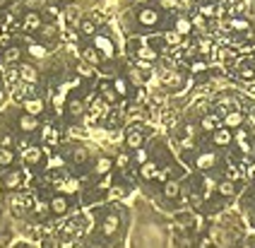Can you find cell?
<instances>
[{"label": "cell", "instance_id": "56", "mask_svg": "<svg viewBox=\"0 0 255 248\" xmlns=\"http://www.w3.org/2000/svg\"><path fill=\"white\" fill-rule=\"evenodd\" d=\"M53 2H58V0H53Z\"/></svg>", "mask_w": 255, "mask_h": 248}, {"label": "cell", "instance_id": "23", "mask_svg": "<svg viewBox=\"0 0 255 248\" xmlns=\"http://www.w3.org/2000/svg\"><path fill=\"white\" fill-rule=\"evenodd\" d=\"M19 77H22L24 82H31V85H34V82L39 80V70H36L34 65H22V68H19Z\"/></svg>", "mask_w": 255, "mask_h": 248}, {"label": "cell", "instance_id": "19", "mask_svg": "<svg viewBox=\"0 0 255 248\" xmlns=\"http://www.w3.org/2000/svg\"><path fill=\"white\" fill-rule=\"evenodd\" d=\"M156 171H159V166H156L154 161H144V164H140V176L144 178V181H152V178H156Z\"/></svg>", "mask_w": 255, "mask_h": 248}, {"label": "cell", "instance_id": "5", "mask_svg": "<svg viewBox=\"0 0 255 248\" xmlns=\"http://www.w3.org/2000/svg\"><path fill=\"white\" fill-rule=\"evenodd\" d=\"M195 166H198L200 171H212L214 166H217V154L214 152H200L198 157H195Z\"/></svg>", "mask_w": 255, "mask_h": 248}, {"label": "cell", "instance_id": "9", "mask_svg": "<svg viewBox=\"0 0 255 248\" xmlns=\"http://www.w3.org/2000/svg\"><path fill=\"white\" fill-rule=\"evenodd\" d=\"M43 161V149L41 147H27L24 149V164L27 166H36Z\"/></svg>", "mask_w": 255, "mask_h": 248}, {"label": "cell", "instance_id": "12", "mask_svg": "<svg viewBox=\"0 0 255 248\" xmlns=\"http://www.w3.org/2000/svg\"><path fill=\"white\" fill-rule=\"evenodd\" d=\"M19 183H22V171H17V169L7 171V174H5V178H2V186H5L7 190L19 188Z\"/></svg>", "mask_w": 255, "mask_h": 248}, {"label": "cell", "instance_id": "22", "mask_svg": "<svg viewBox=\"0 0 255 248\" xmlns=\"http://www.w3.org/2000/svg\"><path fill=\"white\" fill-rule=\"evenodd\" d=\"M224 125L231 128V130H234V128H239V125H243V114L241 111H229L227 116H224Z\"/></svg>", "mask_w": 255, "mask_h": 248}, {"label": "cell", "instance_id": "16", "mask_svg": "<svg viewBox=\"0 0 255 248\" xmlns=\"http://www.w3.org/2000/svg\"><path fill=\"white\" fill-rule=\"evenodd\" d=\"M24 111H27L29 116H41L43 114V102L41 99H36V97H34V99H27V102H24Z\"/></svg>", "mask_w": 255, "mask_h": 248}, {"label": "cell", "instance_id": "27", "mask_svg": "<svg viewBox=\"0 0 255 248\" xmlns=\"http://www.w3.org/2000/svg\"><path fill=\"white\" fill-rule=\"evenodd\" d=\"M68 114H70L72 118H80L85 114V104L80 102V99H70V102H68Z\"/></svg>", "mask_w": 255, "mask_h": 248}, {"label": "cell", "instance_id": "13", "mask_svg": "<svg viewBox=\"0 0 255 248\" xmlns=\"http://www.w3.org/2000/svg\"><path fill=\"white\" fill-rule=\"evenodd\" d=\"M164 85H166V87L178 89V87H183L185 85V77L181 73H176V70H169V73L164 75Z\"/></svg>", "mask_w": 255, "mask_h": 248}, {"label": "cell", "instance_id": "50", "mask_svg": "<svg viewBox=\"0 0 255 248\" xmlns=\"http://www.w3.org/2000/svg\"><path fill=\"white\" fill-rule=\"evenodd\" d=\"M246 94H248L251 99H255V82H251V85L246 87Z\"/></svg>", "mask_w": 255, "mask_h": 248}, {"label": "cell", "instance_id": "47", "mask_svg": "<svg viewBox=\"0 0 255 248\" xmlns=\"http://www.w3.org/2000/svg\"><path fill=\"white\" fill-rule=\"evenodd\" d=\"M200 15H202V17H212L214 15V5H202Z\"/></svg>", "mask_w": 255, "mask_h": 248}, {"label": "cell", "instance_id": "3", "mask_svg": "<svg viewBox=\"0 0 255 248\" xmlns=\"http://www.w3.org/2000/svg\"><path fill=\"white\" fill-rule=\"evenodd\" d=\"M48 210H51V215H58V217H60V215H65V212L70 210V200H68V195H63V193H60V195H53V198H51V203H48Z\"/></svg>", "mask_w": 255, "mask_h": 248}, {"label": "cell", "instance_id": "7", "mask_svg": "<svg viewBox=\"0 0 255 248\" xmlns=\"http://www.w3.org/2000/svg\"><path fill=\"white\" fill-rule=\"evenodd\" d=\"M210 236H212V241H214V244H217L219 248H229L231 244H234L231 234H229V232H222V227H212Z\"/></svg>", "mask_w": 255, "mask_h": 248}, {"label": "cell", "instance_id": "38", "mask_svg": "<svg viewBox=\"0 0 255 248\" xmlns=\"http://www.w3.org/2000/svg\"><path fill=\"white\" fill-rule=\"evenodd\" d=\"M114 89H116V94H118V97H128V80L126 77H116Z\"/></svg>", "mask_w": 255, "mask_h": 248}, {"label": "cell", "instance_id": "48", "mask_svg": "<svg viewBox=\"0 0 255 248\" xmlns=\"http://www.w3.org/2000/svg\"><path fill=\"white\" fill-rule=\"evenodd\" d=\"M34 210H36L39 215H43V212H51V210H48V203H36V207H34Z\"/></svg>", "mask_w": 255, "mask_h": 248}, {"label": "cell", "instance_id": "40", "mask_svg": "<svg viewBox=\"0 0 255 248\" xmlns=\"http://www.w3.org/2000/svg\"><path fill=\"white\" fill-rule=\"evenodd\" d=\"M65 17H68V22H72V24H80V10L77 7H68V12H65Z\"/></svg>", "mask_w": 255, "mask_h": 248}, {"label": "cell", "instance_id": "36", "mask_svg": "<svg viewBox=\"0 0 255 248\" xmlns=\"http://www.w3.org/2000/svg\"><path fill=\"white\" fill-rule=\"evenodd\" d=\"M29 56L34 60H41V58H46V46H41V44H29Z\"/></svg>", "mask_w": 255, "mask_h": 248}, {"label": "cell", "instance_id": "37", "mask_svg": "<svg viewBox=\"0 0 255 248\" xmlns=\"http://www.w3.org/2000/svg\"><path fill=\"white\" fill-rule=\"evenodd\" d=\"M111 169H114V161H111V159H106V157H104V159L97 161V169H94V171H97L99 176H106L109 171H111Z\"/></svg>", "mask_w": 255, "mask_h": 248}, {"label": "cell", "instance_id": "31", "mask_svg": "<svg viewBox=\"0 0 255 248\" xmlns=\"http://www.w3.org/2000/svg\"><path fill=\"white\" fill-rule=\"evenodd\" d=\"M24 203H27V200H24V198H22L19 193H12V195H10V207H12L14 215H22V210H24Z\"/></svg>", "mask_w": 255, "mask_h": 248}, {"label": "cell", "instance_id": "45", "mask_svg": "<svg viewBox=\"0 0 255 248\" xmlns=\"http://www.w3.org/2000/svg\"><path fill=\"white\" fill-rule=\"evenodd\" d=\"M43 5V0H24V7H29V10H39Z\"/></svg>", "mask_w": 255, "mask_h": 248}, {"label": "cell", "instance_id": "49", "mask_svg": "<svg viewBox=\"0 0 255 248\" xmlns=\"http://www.w3.org/2000/svg\"><path fill=\"white\" fill-rule=\"evenodd\" d=\"M80 75H85V77H92V65L87 68V63H82V65H80Z\"/></svg>", "mask_w": 255, "mask_h": 248}, {"label": "cell", "instance_id": "17", "mask_svg": "<svg viewBox=\"0 0 255 248\" xmlns=\"http://www.w3.org/2000/svg\"><path fill=\"white\" fill-rule=\"evenodd\" d=\"M82 58H85V63H89V65L94 68V65L101 63V53L94 48V46H87V48H82Z\"/></svg>", "mask_w": 255, "mask_h": 248}, {"label": "cell", "instance_id": "30", "mask_svg": "<svg viewBox=\"0 0 255 248\" xmlns=\"http://www.w3.org/2000/svg\"><path fill=\"white\" fill-rule=\"evenodd\" d=\"M12 161H14V149L0 145V166H10Z\"/></svg>", "mask_w": 255, "mask_h": 248}, {"label": "cell", "instance_id": "15", "mask_svg": "<svg viewBox=\"0 0 255 248\" xmlns=\"http://www.w3.org/2000/svg\"><path fill=\"white\" fill-rule=\"evenodd\" d=\"M234 140H236V145L241 147V152H246V154H251V152H253V145H251L248 130H239L236 135H234Z\"/></svg>", "mask_w": 255, "mask_h": 248}, {"label": "cell", "instance_id": "53", "mask_svg": "<svg viewBox=\"0 0 255 248\" xmlns=\"http://www.w3.org/2000/svg\"><path fill=\"white\" fill-rule=\"evenodd\" d=\"M2 99H5V92H2V89H0V104H2Z\"/></svg>", "mask_w": 255, "mask_h": 248}, {"label": "cell", "instance_id": "21", "mask_svg": "<svg viewBox=\"0 0 255 248\" xmlns=\"http://www.w3.org/2000/svg\"><path fill=\"white\" fill-rule=\"evenodd\" d=\"M70 157L75 164H87L89 161V149L82 145H77V147H72V152H70Z\"/></svg>", "mask_w": 255, "mask_h": 248}, {"label": "cell", "instance_id": "55", "mask_svg": "<svg viewBox=\"0 0 255 248\" xmlns=\"http://www.w3.org/2000/svg\"><path fill=\"white\" fill-rule=\"evenodd\" d=\"M140 2H149V0H140Z\"/></svg>", "mask_w": 255, "mask_h": 248}, {"label": "cell", "instance_id": "24", "mask_svg": "<svg viewBox=\"0 0 255 248\" xmlns=\"http://www.w3.org/2000/svg\"><path fill=\"white\" fill-rule=\"evenodd\" d=\"M80 188V183H77V178H63L60 183H58V190L63 193V195H68V193H75V190Z\"/></svg>", "mask_w": 255, "mask_h": 248}, {"label": "cell", "instance_id": "43", "mask_svg": "<svg viewBox=\"0 0 255 248\" xmlns=\"http://www.w3.org/2000/svg\"><path fill=\"white\" fill-rule=\"evenodd\" d=\"M58 140V132L53 130V128H46V132H43V142H56Z\"/></svg>", "mask_w": 255, "mask_h": 248}, {"label": "cell", "instance_id": "25", "mask_svg": "<svg viewBox=\"0 0 255 248\" xmlns=\"http://www.w3.org/2000/svg\"><path fill=\"white\" fill-rule=\"evenodd\" d=\"M217 193H219L222 198H231V195H236V186H234L231 181H219V183H217Z\"/></svg>", "mask_w": 255, "mask_h": 248}, {"label": "cell", "instance_id": "20", "mask_svg": "<svg viewBox=\"0 0 255 248\" xmlns=\"http://www.w3.org/2000/svg\"><path fill=\"white\" fill-rule=\"evenodd\" d=\"M200 128L205 132H214L217 128H219V118L214 116V114H207V116H202V121H200Z\"/></svg>", "mask_w": 255, "mask_h": 248}, {"label": "cell", "instance_id": "2", "mask_svg": "<svg viewBox=\"0 0 255 248\" xmlns=\"http://www.w3.org/2000/svg\"><path fill=\"white\" fill-rule=\"evenodd\" d=\"M159 19H161V15H159V10L156 7H142L140 12H137V22H140L142 27H156L159 24Z\"/></svg>", "mask_w": 255, "mask_h": 248}, {"label": "cell", "instance_id": "32", "mask_svg": "<svg viewBox=\"0 0 255 248\" xmlns=\"http://www.w3.org/2000/svg\"><path fill=\"white\" fill-rule=\"evenodd\" d=\"M80 31H82L85 36H94V34H97V24H94L89 17H85V19H80Z\"/></svg>", "mask_w": 255, "mask_h": 248}, {"label": "cell", "instance_id": "14", "mask_svg": "<svg viewBox=\"0 0 255 248\" xmlns=\"http://www.w3.org/2000/svg\"><path fill=\"white\" fill-rule=\"evenodd\" d=\"M126 145H128V149H140L144 145V135L140 130H130L126 135Z\"/></svg>", "mask_w": 255, "mask_h": 248}, {"label": "cell", "instance_id": "35", "mask_svg": "<svg viewBox=\"0 0 255 248\" xmlns=\"http://www.w3.org/2000/svg\"><path fill=\"white\" fill-rule=\"evenodd\" d=\"M181 41H183V36H181L176 29H171L164 34V44L166 46H181Z\"/></svg>", "mask_w": 255, "mask_h": 248}, {"label": "cell", "instance_id": "46", "mask_svg": "<svg viewBox=\"0 0 255 248\" xmlns=\"http://www.w3.org/2000/svg\"><path fill=\"white\" fill-rule=\"evenodd\" d=\"M135 161H137V164H144V161H147V152H144V149H135Z\"/></svg>", "mask_w": 255, "mask_h": 248}, {"label": "cell", "instance_id": "4", "mask_svg": "<svg viewBox=\"0 0 255 248\" xmlns=\"http://www.w3.org/2000/svg\"><path fill=\"white\" fill-rule=\"evenodd\" d=\"M41 27H43L41 15H39L36 10H29L27 15H24V19H22V29L24 31H39Z\"/></svg>", "mask_w": 255, "mask_h": 248}, {"label": "cell", "instance_id": "51", "mask_svg": "<svg viewBox=\"0 0 255 248\" xmlns=\"http://www.w3.org/2000/svg\"><path fill=\"white\" fill-rule=\"evenodd\" d=\"M200 70H205V63H195L193 65V73H200Z\"/></svg>", "mask_w": 255, "mask_h": 248}, {"label": "cell", "instance_id": "10", "mask_svg": "<svg viewBox=\"0 0 255 248\" xmlns=\"http://www.w3.org/2000/svg\"><path fill=\"white\" fill-rule=\"evenodd\" d=\"M118 227H121V219L116 217V215H106L104 222H101V232H104V236H114V234L118 232Z\"/></svg>", "mask_w": 255, "mask_h": 248}, {"label": "cell", "instance_id": "52", "mask_svg": "<svg viewBox=\"0 0 255 248\" xmlns=\"http://www.w3.org/2000/svg\"><path fill=\"white\" fill-rule=\"evenodd\" d=\"M51 164H53V166H63V159H60V157H56V159H51Z\"/></svg>", "mask_w": 255, "mask_h": 248}, {"label": "cell", "instance_id": "8", "mask_svg": "<svg viewBox=\"0 0 255 248\" xmlns=\"http://www.w3.org/2000/svg\"><path fill=\"white\" fill-rule=\"evenodd\" d=\"M17 125H19L22 132H34V130H39V118L29 116V114H22V116L17 118Z\"/></svg>", "mask_w": 255, "mask_h": 248}, {"label": "cell", "instance_id": "28", "mask_svg": "<svg viewBox=\"0 0 255 248\" xmlns=\"http://www.w3.org/2000/svg\"><path fill=\"white\" fill-rule=\"evenodd\" d=\"M229 27L234 31H251V22H248V19H241V17H231V19H229Z\"/></svg>", "mask_w": 255, "mask_h": 248}, {"label": "cell", "instance_id": "57", "mask_svg": "<svg viewBox=\"0 0 255 248\" xmlns=\"http://www.w3.org/2000/svg\"><path fill=\"white\" fill-rule=\"evenodd\" d=\"M183 2H188V0H183Z\"/></svg>", "mask_w": 255, "mask_h": 248}, {"label": "cell", "instance_id": "41", "mask_svg": "<svg viewBox=\"0 0 255 248\" xmlns=\"http://www.w3.org/2000/svg\"><path fill=\"white\" fill-rule=\"evenodd\" d=\"M39 31H41L43 39H53V36H56V27H53V24H43Z\"/></svg>", "mask_w": 255, "mask_h": 248}, {"label": "cell", "instance_id": "26", "mask_svg": "<svg viewBox=\"0 0 255 248\" xmlns=\"http://www.w3.org/2000/svg\"><path fill=\"white\" fill-rule=\"evenodd\" d=\"M173 29L178 31L181 36H185V34H190L193 31V22L190 19H185V17H176V27Z\"/></svg>", "mask_w": 255, "mask_h": 248}, {"label": "cell", "instance_id": "42", "mask_svg": "<svg viewBox=\"0 0 255 248\" xmlns=\"http://www.w3.org/2000/svg\"><path fill=\"white\" fill-rule=\"evenodd\" d=\"M178 2L181 0H159V7L161 10H173V7H178Z\"/></svg>", "mask_w": 255, "mask_h": 248}, {"label": "cell", "instance_id": "39", "mask_svg": "<svg viewBox=\"0 0 255 248\" xmlns=\"http://www.w3.org/2000/svg\"><path fill=\"white\" fill-rule=\"evenodd\" d=\"M239 75H241L243 80H253V77H255V70L251 68V65H248V63H241V65H239Z\"/></svg>", "mask_w": 255, "mask_h": 248}, {"label": "cell", "instance_id": "11", "mask_svg": "<svg viewBox=\"0 0 255 248\" xmlns=\"http://www.w3.org/2000/svg\"><path fill=\"white\" fill-rule=\"evenodd\" d=\"M164 198H166V200L181 198V183H178L176 178H169V181L164 183Z\"/></svg>", "mask_w": 255, "mask_h": 248}, {"label": "cell", "instance_id": "33", "mask_svg": "<svg viewBox=\"0 0 255 248\" xmlns=\"http://www.w3.org/2000/svg\"><path fill=\"white\" fill-rule=\"evenodd\" d=\"M101 99H104V102H109V104H114L116 99H118L114 85H101Z\"/></svg>", "mask_w": 255, "mask_h": 248}, {"label": "cell", "instance_id": "1", "mask_svg": "<svg viewBox=\"0 0 255 248\" xmlns=\"http://www.w3.org/2000/svg\"><path fill=\"white\" fill-rule=\"evenodd\" d=\"M92 39H94V48L101 53V58H114L116 46H114V41H111L109 36H104V34H94Z\"/></svg>", "mask_w": 255, "mask_h": 248}, {"label": "cell", "instance_id": "34", "mask_svg": "<svg viewBox=\"0 0 255 248\" xmlns=\"http://www.w3.org/2000/svg\"><path fill=\"white\" fill-rule=\"evenodd\" d=\"M19 58H22V48L19 46H10L5 51V63H19Z\"/></svg>", "mask_w": 255, "mask_h": 248}, {"label": "cell", "instance_id": "54", "mask_svg": "<svg viewBox=\"0 0 255 248\" xmlns=\"http://www.w3.org/2000/svg\"><path fill=\"white\" fill-rule=\"evenodd\" d=\"M5 2H7V0H0V7H2V5H5Z\"/></svg>", "mask_w": 255, "mask_h": 248}, {"label": "cell", "instance_id": "18", "mask_svg": "<svg viewBox=\"0 0 255 248\" xmlns=\"http://www.w3.org/2000/svg\"><path fill=\"white\" fill-rule=\"evenodd\" d=\"M135 56H137L140 60H149V63H154V60L159 58V53H156V51L152 48V46H147V44H142L140 48L135 51Z\"/></svg>", "mask_w": 255, "mask_h": 248}, {"label": "cell", "instance_id": "29", "mask_svg": "<svg viewBox=\"0 0 255 248\" xmlns=\"http://www.w3.org/2000/svg\"><path fill=\"white\" fill-rule=\"evenodd\" d=\"M128 80H130L132 85H137V87H140V85H144V80H147V77H144L142 70L135 65V68H128Z\"/></svg>", "mask_w": 255, "mask_h": 248}, {"label": "cell", "instance_id": "6", "mask_svg": "<svg viewBox=\"0 0 255 248\" xmlns=\"http://www.w3.org/2000/svg\"><path fill=\"white\" fill-rule=\"evenodd\" d=\"M212 142L217 147H227V145H231L234 142V132H231V128H217V130L212 132Z\"/></svg>", "mask_w": 255, "mask_h": 248}, {"label": "cell", "instance_id": "44", "mask_svg": "<svg viewBox=\"0 0 255 248\" xmlns=\"http://www.w3.org/2000/svg\"><path fill=\"white\" fill-rule=\"evenodd\" d=\"M190 22H193V27H198V29H202V31H205V27H207V24H205V17H202V15H195Z\"/></svg>", "mask_w": 255, "mask_h": 248}]
</instances>
